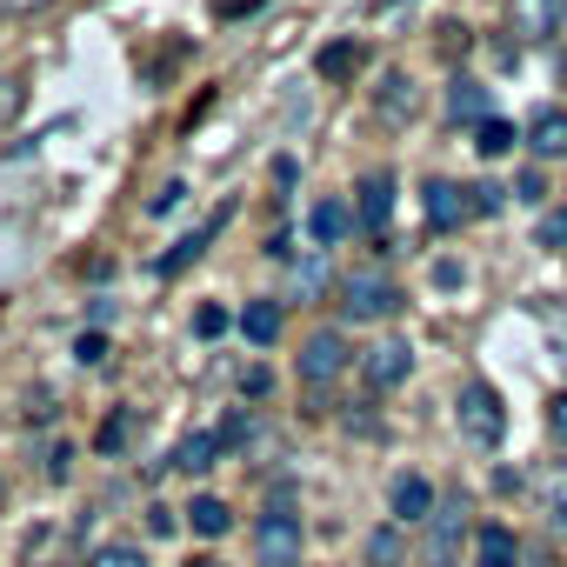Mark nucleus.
<instances>
[{
  "label": "nucleus",
  "instance_id": "nucleus-12",
  "mask_svg": "<svg viewBox=\"0 0 567 567\" xmlns=\"http://www.w3.org/2000/svg\"><path fill=\"white\" fill-rule=\"evenodd\" d=\"M474 560H481V567H520V534L501 527V520H487V527L474 534Z\"/></svg>",
  "mask_w": 567,
  "mask_h": 567
},
{
  "label": "nucleus",
  "instance_id": "nucleus-17",
  "mask_svg": "<svg viewBox=\"0 0 567 567\" xmlns=\"http://www.w3.org/2000/svg\"><path fill=\"white\" fill-rule=\"evenodd\" d=\"M214 454H220V434H187V441L174 447V467H181V474H207Z\"/></svg>",
  "mask_w": 567,
  "mask_h": 567
},
{
  "label": "nucleus",
  "instance_id": "nucleus-6",
  "mask_svg": "<svg viewBox=\"0 0 567 567\" xmlns=\"http://www.w3.org/2000/svg\"><path fill=\"white\" fill-rule=\"evenodd\" d=\"M507 28H514V41H547L567 28V0H514Z\"/></svg>",
  "mask_w": 567,
  "mask_h": 567
},
{
  "label": "nucleus",
  "instance_id": "nucleus-16",
  "mask_svg": "<svg viewBox=\"0 0 567 567\" xmlns=\"http://www.w3.org/2000/svg\"><path fill=\"white\" fill-rule=\"evenodd\" d=\"M381 121H394V127L414 121V81H408V74H388V81H381Z\"/></svg>",
  "mask_w": 567,
  "mask_h": 567
},
{
  "label": "nucleus",
  "instance_id": "nucleus-23",
  "mask_svg": "<svg viewBox=\"0 0 567 567\" xmlns=\"http://www.w3.org/2000/svg\"><path fill=\"white\" fill-rule=\"evenodd\" d=\"M368 560H374V567H401V527H374Z\"/></svg>",
  "mask_w": 567,
  "mask_h": 567
},
{
  "label": "nucleus",
  "instance_id": "nucleus-1",
  "mask_svg": "<svg viewBox=\"0 0 567 567\" xmlns=\"http://www.w3.org/2000/svg\"><path fill=\"white\" fill-rule=\"evenodd\" d=\"M454 421H461V434H467L474 447H501V441H507V408H501V394H494L487 381H467V388H461Z\"/></svg>",
  "mask_w": 567,
  "mask_h": 567
},
{
  "label": "nucleus",
  "instance_id": "nucleus-29",
  "mask_svg": "<svg viewBox=\"0 0 567 567\" xmlns=\"http://www.w3.org/2000/svg\"><path fill=\"white\" fill-rule=\"evenodd\" d=\"M74 361H81V368L107 361V341H101V334H81V341H74Z\"/></svg>",
  "mask_w": 567,
  "mask_h": 567
},
{
  "label": "nucleus",
  "instance_id": "nucleus-7",
  "mask_svg": "<svg viewBox=\"0 0 567 567\" xmlns=\"http://www.w3.org/2000/svg\"><path fill=\"white\" fill-rule=\"evenodd\" d=\"M361 374H368L374 394H388V388H401V381L414 374V348H408V341H381V348L361 354Z\"/></svg>",
  "mask_w": 567,
  "mask_h": 567
},
{
  "label": "nucleus",
  "instance_id": "nucleus-22",
  "mask_svg": "<svg viewBox=\"0 0 567 567\" xmlns=\"http://www.w3.org/2000/svg\"><path fill=\"white\" fill-rule=\"evenodd\" d=\"M534 240H540V247H554V254H567V207H540Z\"/></svg>",
  "mask_w": 567,
  "mask_h": 567
},
{
  "label": "nucleus",
  "instance_id": "nucleus-28",
  "mask_svg": "<svg viewBox=\"0 0 567 567\" xmlns=\"http://www.w3.org/2000/svg\"><path fill=\"white\" fill-rule=\"evenodd\" d=\"M467 194H474V214H501V200H507V187H494V181L487 187H467Z\"/></svg>",
  "mask_w": 567,
  "mask_h": 567
},
{
  "label": "nucleus",
  "instance_id": "nucleus-19",
  "mask_svg": "<svg viewBox=\"0 0 567 567\" xmlns=\"http://www.w3.org/2000/svg\"><path fill=\"white\" fill-rule=\"evenodd\" d=\"M187 520H194V534H207V540H220V534L234 527V514H227V501H214V494H200V501L187 507Z\"/></svg>",
  "mask_w": 567,
  "mask_h": 567
},
{
  "label": "nucleus",
  "instance_id": "nucleus-11",
  "mask_svg": "<svg viewBox=\"0 0 567 567\" xmlns=\"http://www.w3.org/2000/svg\"><path fill=\"white\" fill-rule=\"evenodd\" d=\"M348 227H354V207H348V200H315L308 234H315V247H321V254H328V247H341V240H348Z\"/></svg>",
  "mask_w": 567,
  "mask_h": 567
},
{
  "label": "nucleus",
  "instance_id": "nucleus-15",
  "mask_svg": "<svg viewBox=\"0 0 567 567\" xmlns=\"http://www.w3.org/2000/svg\"><path fill=\"white\" fill-rule=\"evenodd\" d=\"M240 334H247L254 348H274V341H280V308H274V301H247Z\"/></svg>",
  "mask_w": 567,
  "mask_h": 567
},
{
  "label": "nucleus",
  "instance_id": "nucleus-20",
  "mask_svg": "<svg viewBox=\"0 0 567 567\" xmlns=\"http://www.w3.org/2000/svg\"><path fill=\"white\" fill-rule=\"evenodd\" d=\"M361 68V48L354 41H334V48H321V81H348Z\"/></svg>",
  "mask_w": 567,
  "mask_h": 567
},
{
  "label": "nucleus",
  "instance_id": "nucleus-33",
  "mask_svg": "<svg viewBox=\"0 0 567 567\" xmlns=\"http://www.w3.org/2000/svg\"><path fill=\"white\" fill-rule=\"evenodd\" d=\"M560 87H567V54H560Z\"/></svg>",
  "mask_w": 567,
  "mask_h": 567
},
{
  "label": "nucleus",
  "instance_id": "nucleus-18",
  "mask_svg": "<svg viewBox=\"0 0 567 567\" xmlns=\"http://www.w3.org/2000/svg\"><path fill=\"white\" fill-rule=\"evenodd\" d=\"M540 514H547V527L567 540V467H554V474L540 481Z\"/></svg>",
  "mask_w": 567,
  "mask_h": 567
},
{
  "label": "nucleus",
  "instance_id": "nucleus-9",
  "mask_svg": "<svg viewBox=\"0 0 567 567\" xmlns=\"http://www.w3.org/2000/svg\"><path fill=\"white\" fill-rule=\"evenodd\" d=\"M461 540H467V501H441L434 507V534H427L434 567H454L461 560Z\"/></svg>",
  "mask_w": 567,
  "mask_h": 567
},
{
  "label": "nucleus",
  "instance_id": "nucleus-25",
  "mask_svg": "<svg viewBox=\"0 0 567 567\" xmlns=\"http://www.w3.org/2000/svg\"><path fill=\"white\" fill-rule=\"evenodd\" d=\"M295 288H301V295H321V288H328V260H321V254L295 267Z\"/></svg>",
  "mask_w": 567,
  "mask_h": 567
},
{
  "label": "nucleus",
  "instance_id": "nucleus-8",
  "mask_svg": "<svg viewBox=\"0 0 567 567\" xmlns=\"http://www.w3.org/2000/svg\"><path fill=\"white\" fill-rule=\"evenodd\" d=\"M388 507H394V520L401 527H414V520H434V481L427 474H394V487H388Z\"/></svg>",
  "mask_w": 567,
  "mask_h": 567
},
{
  "label": "nucleus",
  "instance_id": "nucleus-26",
  "mask_svg": "<svg viewBox=\"0 0 567 567\" xmlns=\"http://www.w3.org/2000/svg\"><path fill=\"white\" fill-rule=\"evenodd\" d=\"M127 421H134V414H114V421L101 427V441H94V447H101V454H121V441H127Z\"/></svg>",
  "mask_w": 567,
  "mask_h": 567
},
{
  "label": "nucleus",
  "instance_id": "nucleus-2",
  "mask_svg": "<svg viewBox=\"0 0 567 567\" xmlns=\"http://www.w3.org/2000/svg\"><path fill=\"white\" fill-rule=\"evenodd\" d=\"M394 308H401V288H394L381 267H361V274L341 280V315L348 321H388Z\"/></svg>",
  "mask_w": 567,
  "mask_h": 567
},
{
  "label": "nucleus",
  "instance_id": "nucleus-31",
  "mask_svg": "<svg viewBox=\"0 0 567 567\" xmlns=\"http://www.w3.org/2000/svg\"><path fill=\"white\" fill-rule=\"evenodd\" d=\"M194 328L214 341V334H227V315H220V308H200V321H194Z\"/></svg>",
  "mask_w": 567,
  "mask_h": 567
},
{
  "label": "nucleus",
  "instance_id": "nucleus-3",
  "mask_svg": "<svg viewBox=\"0 0 567 567\" xmlns=\"http://www.w3.org/2000/svg\"><path fill=\"white\" fill-rule=\"evenodd\" d=\"M301 514L295 507H267L260 520H254V554H260V567H295L301 560Z\"/></svg>",
  "mask_w": 567,
  "mask_h": 567
},
{
  "label": "nucleus",
  "instance_id": "nucleus-30",
  "mask_svg": "<svg viewBox=\"0 0 567 567\" xmlns=\"http://www.w3.org/2000/svg\"><path fill=\"white\" fill-rule=\"evenodd\" d=\"M514 194H520V200H540V194H547V181H540V167H527V174H520V187H514Z\"/></svg>",
  "mask_w": 567,
  "mask_h": 567
},
{
  "label": "nucleus",
  "instance_id": "nucleus-4",
  "mask_svg": "<svg viewBox=\"0 0 567 567\" xmlns=\"http://www.w3.org/2000/svg\"><path fill=\"white\" fill-rule=\"evenodd\" d=\"M421 207H427V227H434V234H454V227L474 220V194H467L461 181H427V187H421Z\"/></svg>",
  "mask_w": 567,
  "mask_h": 567
},
{
  "label": "nucleus",
  "instance_id": "nucleus-34",
  "mask_svg": "<svg viewBox=\"0 0 567 567\" xmlns=\"http://www.w3.org/2000/svg\"><path fill=\"white\" fill-rule=\"evenodd\" d=\"M194 567H214V560H194Z\"/></svg>",
  "mask_w": 567,
  "mask_h": 567
},
{
  "label": "nucleus",
  "instance_id": "nucleus-21",
  "mask_svg": "<svg viewBox=\"0 0 567 567\" xmlns=\"http://www.w3.org/2000/svg\"><path fill=\"white\" fill-rule=\"evenodd\" d=\"M447 107L461 114V121H487V94H481V81H454V94H447Z\"/></svg>",
  "mask_w": 567,
  "mask_h": 567
},
{
  "label": "nucleus",
  "instance_id": "nucleus-5",
  "mask_svg": "<svg viewBox=\"0 0 567 567\" xmlns=\"http://www.w3.org/2000/svg\"><path fill=\"white\" fill-rule=\"evenodd\" d=\"M348 341L334 334V328H321V334H308V348H301V381L308 388H328V381H341L348 374Z\"/></svg>",
  "mask_w": 567,
  "mask_h": 567
},
{
  "label": "nucleus",
  "instance_id": "nucleus-10",
  "mask_svg": "<svg viewBox=\"0 0 567 567\" xmlns=\"http://www.w3.org/2000/svg\"><path fill=\"white\" fill-rule=\"evenodd\" d=\"M388 220H394V174H368L361 181V227L388 234Z\"/></svg>",
  "mask_w": 567,
  "mask_h": 567
},
{
  "label": "nucleus",
  "instance_id": "nucleus-24",
  "mask_svg": "<svg viewBox=\"0 0 567 567\" xmlns=\"http://www.w3.org/2000/svg\"><path fill=\"white\" fill-rule=\"evenodd\" d=\"M87 567H147V554H141V547H127V540H107Z\"/></svg>",
  "mask_w": 567,
  "mask_h": 567
},
{
  "label": "nucleus",
  "instance_id": "nucleus-13",
  "mask_svg": "<svg viewBox=\"0 0 567 567\" xmlns=\"http://www.w3.org/2000/svg\"><path fill=\"white\" fill-rule=\"evenodd\" d=\"M527 147L540 161H567V107H540L534 127H527Z\"/></svg>",
  "mask_w": 567,
  "mask_h": 567
},
{
  "label": "nucleus",
  "instance_id": "nucleus-14",
  "mask_svg": "<svg viewBox=\"0 0 567 567\" xmlns=\"http://www.w3.org/2000/svg\"><path fill=\"white\" fill-rule=\"evenodd\" d=\"M514 141H520V134H514V121H501V114H487V121L474 127V154H481V161H501V154H514Z\"/></svg>",
  "mask_w": 567,
  "mask_h": 567
},
{
  "label": "nucleus",
  "instance_id": "nucleus-27",
  "mask_svg": "<svg viewBox=\"0 0 567 567\" xmlns=\"http://www.w3.org/2000/svg\"><path fill=\"white\" fill-rule=\"evenodd\" d=\"M547 434H554V441L567 447V388H560V394L547 401Z\"/></svg>",
  "mask_w": 567,
  "mask_h": 567
},
{
  "label": "nucleus",
  "instance_id": "nucleus-32",
  "mask_svg": "<svg viewBox=\"0 0 567 567\" xmlns=\"http://www.w3.org/2000/svg\"><path fill=\"white\" fill-rule=\"evenodd\" d=\"M234 441H247V414H234V421L220 427V447H234Z\"/></svg>",
  "mask_w": 567,
  "mask_h": 567
}]
</instances>
